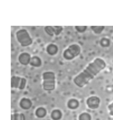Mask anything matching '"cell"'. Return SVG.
<instances>
[{
    "mask_svg": "<svg viewBox=\"0 0 113 120\" xmlns=\"http://www.w3.org/2000/svg\"><path fill=\"white\" fill-rule=\"evenodd\" d=\"M106 67L104 60L97 58L90 63L84 71L77 75L74 79V83L79 88H83L98 75Z\"/></svg>",
    "mask_w": 113,
    "mask_h": 120,
    "instance_id": "obj_1",
    "label": "cell"
},
{
    "mask_svg": "<svg viewBox=\"0 0 113 120\" xmlns=\"http://www.w3.org/2000/svg\"><path fill=\"white\" fill-rule=\"evenodd\" d=\"M43 89L44 90L51 91L55 89V75L53 72H45L43 74Z\"/></svg>",
    "mask_w": 113,
    "mask_h": 120,
    "instance_id": "obj_2",
    "label": "cell"
},
{
    "mask_svg": "<svg viewBox=\"0 0 113 120\" xmlns=\"http://www.w3.org/2000/svg\"><path fill=\"white\" fill-rule=\"evenodd\" d=\"M17 40L22 47L29 46L33 43V40L28 32L25 29L19 30L16 33Z\"/></svg>",
    "mask_w": 113,
    "mask_h": 120,
    "instance_id": "obj_3",
    "label": "cell"
},
{
    "mask_svg": "<svg viewBox=\"0 0 113 120\" xmlns=\"http://www.w3.org/2000/svg\"><path fill=\"white\" fill-rule=\"evenodd\" d=\"M81 49L78 44H74L70 45L63 53V57L66 60H72L81 53Z\"/></svg>",
    "mask_w": 113,
    "mask_h": 120,
    "instance_id": "obj_4",
    "label": "cell"
},
{
    "mask_svg": "<svg viewBox=\"0 0 113 120\" xmlns=\"http://www.w3.org/2000/svg\"><path fill=\"white\" fill-rule=\"evenodd\" d=\"M27 80L24 78L18 76H13L11 78V88L23 90L25 87Z\"/></svg>",
    "mask_w": 113,
    "mask_h": 120,
    "instance_id": "obj_5",
    "label": "cell"
},
{
    "mask_svg": "<svg viewBox=\"0 0 113 120\" xmlns=\"http://www.w3.org/2000/svg\"><path fill=\"white\" fill-rule=\"evenodd\" d=\"M101 103V99L96 96H92L88 98L87 100V104L89 108L90 109H98Z\"/></svg>",
    "mask_w": 113,
    "mask_h": 120,
    "instance_id": "obj_6",
    "label": "cell"
},
{
    "mask_svg": "<svg viewBox=\"0 0 113 120\" xmlns=\"http://www.w3.org/2000/svg\"><path fill=\"white\" fill-rule=\"evenodd\" d=\"M31 56L29 53L23 52L20 53L18 57V61L23 65L26 66L30 64L31 61Z\"/></svg>",
    "mask_w": 113,
    "mask_h": 120,
    "instance_id": "obj_7",
    "label": "cell"
},
{
    "mask_svg": "<svg viewBox=\"0 0 113 120\" xmlns=\"http://www.w3.org/2000/svg\"><path fill=\"white\" fill-rule=\"evenodd\" d=\"M20 106L24 110H28L31 109L32 106V102L31 99L23 98L20 100L19 103Z\"/></svg>",
    "mask_w": 113,
    "mask_h": 120,
    "instance_id": "obj_8",
    "label": "cell"
},
{
    "mask_svg": "<svg viewBox=\"0 0 113 120\" xmlns=\"http://www.w3.org/2000/svg\"><path fill=\"white\" fill-rule=\"evenodd\" d=\"M58 46L54 44H50L47 46V51L50 56H54L56 55L58 52Z\"/></svg>",
    "mask_w": 113,
    "mask_h": 120,
    "instance_id": "obj_9",
    "label": "cell"
},
{
    "mask_svg": "<svg viewBox=\"0 0 113 120\" xmlns=\"http://www.w3.org/2000/svg\"><path fill=\"white\" fill-rule=\"evenodd\" d=\"M42 64V61L40 59V58L37 56H33L31 58L30 64L32 67H39L41 66Z\"/></svg>",
    "mask_w": 113,
    "mask_h": 120,
    "instance_id": "obj_10",
    "label": "cell"
},
{
    "mask_svg": "<svg viewBox=\"0 0 113 120\" xmlns=\"http://www.w3.org/2000/svg\"><path fill=\"white\" fill-rule=\"evenodd\" d=\"M79 106L78 100L76 99H71L67 102V107L71 110H75Z\"/></svg>",
    "mask_w": 113,
    "mask_h": 120,
    "instance_id": "obj_11",
    "label": "cell"
},
{
    "mask_svg": "<svg viewBox=\"0 0 113 120\" xmlns=\"http://www.w3.org/2000/svg\"><path fill=\"white\" fill-rule=\"evenodd\" d=\"M47 110L43 107H38L35 111V115L38 118H43L47 115Z\"/></svg>",
    "mask_w": 113,
    "mask_h": 120,
    "instance_id": "obj_12",
    "label": "cell"
},
{
    "mask_svg": "<svg viewBox=\"0 0 113 120\" xmlns=\"http://www.w3.org/2000/svg\"><path fill=\"white\" fill-rule=\"evenodd\" d=\"M51 116L52 119L53 120H60L61 119L62 113L60 110L56 109L52 111Z\"/></svg>",
    "mask_w": 113,
    "mask_h": 120,
    "instance_id": "obj_13",
    "label": "cell"
},
{
    "mask_svg": "<svg viewBox=\"0 0 113 120\" xmlns=\"http://www.w3.org/2000/svg\"><path fill=\"white\" fill-rule=\"evenodd\" d=\"M11 120H25V115L22 113H15L11 115Z\"/></svg>",
    "mask_w": 113,
    "mask_h": 120,
    "instance_id": "obj_14",
    "label": "cell"
},
{
    "mask_svg": "<svg viewBox=\"0 0 113 120\" xmlns=\"http://www.w3.org/2000/svg\"><path fill=\"white\" fill-rule=\"evenodd\" d=\"M90 28L95 34H99L104 30V26H91Z\"/></svg>",
    "mask_w": 113,
    "mask_h": 120,
    "instance_id": "obj_15",
    "label": "cell"
},
{
    "mask_svg": "<svg viewBox=\"0 0 113 120\" xmlns=\"http://www.w3.org/2000/svg\"><path fill=\"white\" fill-rule=\"evenodd\" d=\"M44 30H45L46 33L50 37H53L54 35L55 34L54 26H46L44 28Z\"/></svg>",
    "mask_w": 113,
    "mask_h": 120,
    "instance_id": "obj_16",
    "label": "cell"
},
{
    "mask_svg": "<svg viewBox=\"0 0 113 120\" xmlns=\"http://www.w3.org/2000/svg\"><path fill=\"white\" fill-rule=\"evenodd\" d=\"M100 44L103 47H107L110 45V41L109 39H108V38H102L101 40Z\"/></svg>",
    "mask_w": 113,
    "mask_h": 120,
    "instance_id": "obj_17",
    "label": "cell"
},
{
    "mask_svg": "<svg viewBox=\"0 0 113 120\" xmlns=\"http://www.w3.org/2000/svg\"><path fill=\"white\" fill-rule=\"evenodd\" d=\"M92 117L90 113L83 112L79 115V120H91Z\"/></svg>",
    "mask_w": 113,
    "mask_h": 120,
    "instance_id": "obj_18",
    "label": "cell"
},
{
    "mask_svg": "<svg viewBox=\"0 0 113 120\" xmlns=\"http://www.w3.org/2000/svg\"><path fill=\"white\" fill-rule=\"evenodd\" d=\"M54 33L56 36L59 35L63 30V27L61 26H54Z\"/></svg>",
    "mask_w": 113,
    "mask_h": 120,
    "instance_id": "obj_19",
    "label": "cell"
},
{
    "mask_svg": "<svg viewBox=\"0 0 113 120\" xmlns=\"http://www.w3.org/2000/svg\"><path fill=\"white\" fill-rule=\"evenodd\" d=\"M75 29L78 33H83L85 32L87 30V26H75Z\"/></svg>",
    "mask_w": 113,
    "mask_h": 120,
    "instance_id": "obj_20",
    "label": "cell"
},
{
    "mask_svg": "<svg viewBox=\"0 0 113 120\" xmlns=\"http://www.w3.org/2000/svg\"><path fill=\"white\" fill-rule=\"evenodd\" d=\"M108 109L110 111V115L111 116H113V102L108 106Z\"/></svg>",
    "mask_w": 113,
    "mask_h": 120,
    "instance_id": "obj_21",
    "label": "cell"
},
{
    "mask_svg": "<svg viewBox=\"0 0 113 120\" xmlns=\"http://www.w3.org/2000/svg\"></svg>",
    "mask_w": 113,
    "mask_h": 120,
    "instance_id": "obj_22",
    "label": "cell"
},
{
    "mask_svg": "<svg viewBox=\"0 0 113 120\" xmlns=\"http://www.w3.org/2000/svg\"></svg>",
    "mask_w": 113,
    "mask_h": 120,
    "instance_id": "obj_23",
    "label": "cell"
}]
</instances>
